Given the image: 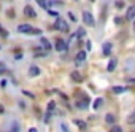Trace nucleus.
<instances>
[{"label": "nucleus", "mask_w": 135, "mask_h": 132, "mask_svg": "<svg viewBox=\"0 0 135 132\" xmlns=\"http://www.w3.org/2000/svg\"><path fill=\"white\" fill-rule=\"evenodd\" d=\"M24 14L27 16V18H35L37 16V13H35V10L30 7V5H27L26 8H24Z\"/></svg>", "instance_id": "nucleus-6"}, {"label": "nucleus", "mask_w": 135, "mask_h": 132, "mask_svg": "<svg viewBox=\"0 0 135 132\" xmlns=\"http://www.w3.org/2000/svg\"><path fill=\"white\" fill-rule=\"evenodd\" d=\"M127 88L126 86H113V92L114 94H121V92H126Z\"/></svg>", "instance_id": "nucleus-14"}, {"label": "nucleus", "mask_w": 135, "mask_h": 132, "mask_svg": "<svg viewBox=\"0 0 135 132\" xmlns=\"http://www.w3.org/2000/svg\"><path fill=\"white\" fill-rule=\"evenodd\" d=\"M111 49H113V48H111V43H108V42H107V43H103L102 51H103V54H105V56H110V54H111Z\"/></svg>", "instance_id": "nucleus-12"}, {"label": "nucleus", "mask_w": 135, "mask_h": 132, "mask_svg": "<svg viewBox=\"0 0 135 132\" xmlns=\"http://www.w3.org/2000/svg\"><path fill=\"white\" fill-rule=\"evenodd\" d=\"M102 104H103V99H95L92 105H94V108H95V110H97V108H99V107H100Z\"/></svg>", "instance_id": "nucleus-18"}, {"label": "nucleus", "mask_w": 135, "mask_h": 132, "mask_svg": "<svg viewBox=\"0 0 135 132\" xmlns=\"http://www.w3.org/2000/svg\"><path fill=\"white\" fill-rule=\"evenodd\" d=\"M86 58H87L86 51H78V54L75 56V62H76V64H83V62L86 61Z\"/></svg>", "instance_id": "nucleus-3"}, {"label": "nucleus", "mask_w": 135, "mask_h": 132, "mask_svg": "<svg viewBox=\"0 0 135 132\" xmlns=\"http://www.w3.org/2000/svg\"><path fill=\"white\" fill-rule=\"evenodd\" d=\"M29 132H38V130H37L35 127H30V129H29Z\"/></svg>", "instance_id": "nucleus-32"}, {"label": "nucleus", "mask_w": 135, "mask_h": 132, "mask_svg": "<svg viewBox=\"0 0 135 132\" xmlns=\"http://www.w3.org/2000/svg\"><path fill=\"white\" fill-rule=\"evenodd\" d=\"M87 105H89V97H87V96H84V97H83V100H81V102H78V108L86 110V108H87Z\"/></svg>", "instance_id": "nucleus-9"}, {"label": "nucleus", "mask_w": 135, "mask_h": 132, "mask_svg": "<svg viewBox=\"0 0 135 132\" xmlns=\"http://www.w3.org/2000/svg\"><path fill=\"white\" fill-rule=\"evenodd\" d=\"M29 75H30V77H38V75H40V68H38L37 65H32L29 68Z\"/></svg>", "instance_id": "nucleus-11"}, {"label": "nucleus", "mask_w": 135, "mask_h": 132, "mask_svg": "<svg viewBox=\"0 0 135 132\" xmlns=\"http://www.w3.org/2000/svg\"><path fill=\"white\" fill-rule=\"evenodd\" d=\"M116 65H118V59H110V62H108V72H113L114 68H116Z\"/></svg>", "instance_id": "nucleus-13"}, {"label": "nucleus", "mask_w": 135, "mask_h": 132, "mask_svg": "<svg viewBox=\"0 0 135 132\" xmlns=\"http://www.w3.org/2000/svg\"><path fill=\"white\" fill-rule=\"evenodd\" d=\"M91 2H94V0H91Z\"/></svg>", "instance_id": "nucleus-33"}, {"label": "nucleus", "mask_w": 135, "mask_h": 132, "mask_svg": "<svg viewBox=\"0 0 135 132\" xmlns=\"http://www.w3.org/2000/svg\"><path fill=\"white\" fill-rule=\"evenodd\" d=\"M62 129H64V130H65V132H68V127H67V126H65V124H62Z\"/></svg>", "instance_id": "nucleus-31"}, {"label": "nucleus", "mask_w": 135, "mask_h": 132, "mask_svg": "<svg viewBox=\"0 0 135 132\" xmlns=\"http://www.w3.org/2000/svg\"><path fill=\"white\" fill-rule=\"evenodd\" d=\"M70 77H72V80H73V81H76V83H81V81H83V75H81L80 72H76V70H75V72H72Z\"/></svg>", "instance_id": "nucleus-7"}, {"label": "nucleus", "mask_w": 135, "mask_h": 132, "mask_svg": "<svg viewBox=\"0 0 135 132\" xmlns=\"http://www.w3.org/2000/svg\"><path fill=\"white\" fill-rule=\"evenodd\" d=\"M30 30H32V26H29V24H19L17 26V32H21V33H29L30 35Z\"/></svg>", "instance_id": "nucleus-4"}, {"label": "nucleus", "mask_w": 135, "mask_h": 132, "mask_svg": "<svg viewBox=\"0 0 135 132\" xmlns=\"http://www.w3.org/2000/svg\"><path fill=\"white\" fill-rule=\"evenodd\" d=\"M83 21H84V24L89 26V27H94V26H95V19H94V16H92L89 11H84V13H83Z\"/></svg>", "instance_id": "nucleus-2"}, {"label": "nucleus", "mask_w": 135, "mask_h": 132, "mask_svg": "<svg viewBox=\"0 0 135 132\" xmlns=\"http://www.w3.org/2000/svg\"><path fill=\"white\" fill-rule=\"evenodd\" d=\"M0 35H2V37H8V32H7V30H3V29H2V26H0Z\"/></svg>", "instance_id": "nucleus-25"}, {"label": "nucleus", "mask_w": 135, "mask_h": 132, "mask_svg": "<svg viewBox=\"0 0 135 132\" xmlns=\"http://www.w3.org/2000/svg\"><path fill=\"white\" fill-rule=\"evenodd\" d=\"M68 18H70V21H72V22H75V21H76V18H75V14H72V11L68 13Z\"/></svg>", "instance_id": "nucleus-27"}, {"label": "nucleus", "mask_w": 135, "mask_h": 132, "mask_svg": "<svg viewBox=\"0 0 135 132\" xmlns=\"http://www.w3.org/2000/svg\"><path fill=\"white\" fill-rule=\"evenodd\" d=\"M105 121H107L108 124H114L116 118H114V115H107V116H105Z\"/></svg>", "instance_id": "nucleus-16"}, {"label": "nucleus", "mask_w": 135, "mask_h": 132, "mask_svg": "<svg viewBox=\"0 0 135 132\" xmlns=\"http://www.w3.org/2000/svg\"><path fill=\"white\" fill-rule=\"evenodd\" d=\"M37 2H38V5H40L43 10H49L51 5H52V2H46V0H37Z\"/></svg>", "instance_id": "nucleus-10"}, {"label": "nucleus", "mask_w": 135, "mask_h": 132, "mask_svg": "<svg viewBox=\"0 0 135 132\" xmlns=\"http://www.w3.org/2000/svg\"><path fill=\"white\" fill-rule=\"evenodd\" d=\"M75 124L78 126V127H81V129H83V127H86V123H84V121H81V119H76V121H75Z\"/></svg>", "instance_id": "nucleus-21"}, {"label": "nucleus", "mask_w": 135, "mask_h": 132, "mask_svg": "<svg viewBox=\"0 0 135 132\" xmlns=\"http://www.w3.org/2000/svg\"><path fill=\"white\" fill-rule=\"evenodd\" d=\"M124 5H126V3H124V0H116V2H114V7H116L118 10H122Z\"/></svg>", "instance_id": "nucleus-17"}, {"label": "nucleus", "mask_w": 135, "mask_h": 132, "mask_svg": "<svg viewBox=\"0 0 135 132\" xmlns=\"http://www.w3.org/2000/svg\"><path fill=\"white\" fill-rule=\"evenodd\" d=\"M111 132H122V127H119V126H113V127H111Z\"/></svg>", "instance_id": "nucleus-23"}, {"label": "nucleus", "mask_w": 135, "mask_h": 132, "mask_svg": "<svg viewBox=\"0 0 135 132\" xmlns=\"http://www.w3.org/2000/svg\"><path fill=\"white\" fill-rule=\"evenodd\" d=\"M57 51H65L67 49V43L64 42V40H61V38H57V42H56V46H54Z\"/></svg>", "instance_id": "nucleus-5"}, {"label": "nucleus", "mask_w": 135, "mask_h": 132, "mask_svg": "<svg viewBox=\"0 0 135 132\" xmlns=\"http://www.w3.org/2000/svg\"><path fill=\"white\" fill-rule=\"evenodd\" d=\"M133 119H135V115L132 113V115L129 116V119H127V121H129V124H133Z\"/></svg>", "instance_id": "nucleus-26"}, {"label": "nucleus", "mask_w": 135, "mask_h": 132, "mask_svg": "<svg viewBox=\"0 0 135 132\" xmlns=\"http://www.w3.org/2000/svg\"><path fill=\"white\" fill-rule=\"evenodd\" d=\"M54 29H57L59 32H68V26L65 21H62L61 18H57L56 22H54Z\"/></svg>", "instance_id": "nucleus-1"}, {"label": "nucleus", "mask_w": 135, "mask_h": 132, "mask_svg": "<svg viewBox=\"0 0 135 132\" xmlns=\"http://www.w3.org/2000/svg\"><path fill=\"white\" fill-rule=\"evenodd\" d=\"M22 94H24V96H27V97H30V99H33V97H35L33 94H32V92H29V91H22Z\"/></svg>", "instance_id": "nucleus-24"}, {"label": "nucleus", "mask_w": 135, "mask_h": 132, "mask_svg": "<svg viewBox=\"0 0 135 132\" xmlns=\"http://www.w3.org/2000/svg\"><path fill=\"white\" fill-rule=\"evenodd\" d=\"M54 108H56V102H52V100H51V102L48 104V113H52V111H54Z\"/></svg>", "instance_id": "nucleus-20"}, {"label": "nucleus", "mask_w": 135, "mask_h": 132, "mask_svg": "<svg viewBox=\"0 0 135 132\" xmlns=\"http://www.w3.org/2000/svg\"><path fill=\"white\" fill-rule=\"evenodd\" d=\"M133 16H135V7L132 5V7H129V8H127L126 19H127V21H132V19H133Z\"/></svg>", "instance_id": "nucleus-8"}, {"label": "nucleus", "mask_w": 135, "mask_h": 132, "mask_svg": "<svg viewBox=\"0 0 135 132\" xmlns=\"http://www.w3.org/2000/svg\"><path fill=\"white\" fill-rule=\"evenodd\" d=\"M40 33H42V30H40V29H33V27H32L30 35H40Z\"/></svg>", "instance_id": "nucleus-22"}, {"label": "nucleus", "mask_w": 135, "mask_h": 132, "mask_svg": "<svg viewBox=\"0 0 135 132\" xmlns=\"http://www.w3.org/2000/svg\"><path fill=\"white\" fill-rule=\"evenodd\" d=\"M84 35H86V30H84V29H78V32H76V37H78L80 40H83Z\"/></svg>", "instance_id": "nucleus-19"}, {"label": "nucleus", "mask_w": 135, "mask_h": 132, "mask_svg": "<svg viewBox=\"0 0 135 132\" xmlns=\"http://www.w3.org/2000/svg\"><path fill=\"white\" fill-rule=\"evenodd\" d=\"M42 45H43V48H45L46 51H49V49L52 48V46H51V43H49V42H48L46 38H42Z\"/></svg>", "instance_id": "nucleus-15"}, {"label": "nucleus", "mask_w": 135, "mask_h": 132, "mask_svg": "<svg viewBox=\"0 0 135 132\" xmlns=\"http://www.w3.org/2000/svg\"><path fill=\"white\" fill-rule=\"evenodd\" d=\"M0 113H5V108H3V105L0 104Z\"/></svg>", "instance_id": "nucleus-30"}, {"label": "nucleus", "mask_w": 135, "mask_h": 132, "mask_svg": "<svg viewBox=\"0 0 135 132\" xmlns=\"http://www.w3.org/2000/svg\"><path fill=\"white\" fill-rule=\"evenodd\" d=\"M19 130V126H17V123H14V126H13V130L11 132H17Z\"/></svg>", "instance_id": "nucleus-28"}, {"label": "nucleus", "mask_w": 135, "mask_h": 132, "mask_svg": "<svg viewBox=\"0 0 135 132\" xmlns=\"http://www.w3.org/2000/svg\"><path fill=\"white\" fill-rule=\"evenodd\" d=\"M19 59H22V53L21 54H16V61H19Z\"/></svg>", "instance_id": "nucleus-29"}]
</instances>
